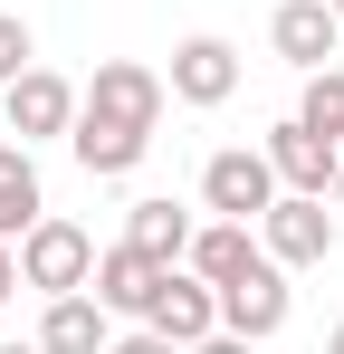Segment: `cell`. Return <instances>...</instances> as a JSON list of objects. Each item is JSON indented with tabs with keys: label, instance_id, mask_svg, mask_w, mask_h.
Masks as SVG:
<instances>
[{
	"label": "cell",
	"instance_id": "cell-1",
	"mask_svg": "<svg viewBox=\"0 0 344 354\" xmlns=\"http://www.w3.org/2000/svg\"><path fill=\"white\" fill-rule=\"evenodd\" d=\"M172 106V86H163V67H144V58H106L86 86H77V115H106V124H134V134H153Z\"/></svg>",
	"mask_w": 344,
	"mask_h": 354
},
{
	"label": "cell",
	"instance_id": "cell-2",
	"mask_svg": "<svg viewBox=\"0 0 344 354\" xmlns=\"http://www.w3.org/2000/svg\"><path fill=\"white\" fill-rule=\"evenodd\" d=\"M258 249H268L278 268H325V259H335V211H325V192H278V201L258 211Z\"/></svg>",
	"mask_w": 344,
	"mask_h": 354
},
{
	"label": "cell",
	"instance_id": "cell-3",
	"mask_svg": "<svg viewBox=\"0 0 344 354\" xmlns=\"http://www.w3.org/2000/svg\"><path fill=\"white\" fill-rule=\"evenodd\" d=\"M96 278V239L77 230V221H29L19 230V288H39V297H67V288H86Z\"/></svg>",
	"mask_w": 344,
	"mask_h": 354
},
{
	"label": "cell",
	"instance_id": "cell-4",
	"mask_svg": "<svg viewBox=\"0 0 344 354\" xmlns=\"http://www.w3.org/2000/svg\"><path fill=\"white\" fill-rule=\"evenodd\" d=\"M268 201H278V173H268L258 144H229V153L201 163V211H211V221H249V230H258Z\"/></svg>",
	"mask_w": 344,
	"mask_h": 354
},
{
	"label": "cell",
	"instance_id": "cell-5",
	"mask_svg": "<svg viewBox=\"0 0 344 354\" xmlns=\"http://www.w3.org/2000/svg\"><path fill=\"white\" fill-rule=\"evenodd\" d=\"M0 115H10V134L39 153V144H57V134L77 124V86H67L57 67H19V77L0 86Z\"/></svg>",
	"mask_w": 344,
	"mask_h": 354
},
{
	"label": "cell",
	"instance_id": "cell-6",
	"mask_svg": "<svg viewBox=\"0 0 344 354\" xmlns=\"http://www.w3.org/2000/svg\"><path fill=\"white\" fill-rule=\"evenodd\" d=\"M268 48H278L296 77H316V67H335L344 48V19H335V0H278V19H268Z\"/></svg>",
	"mask_w": 344,
	"mask_h": 354
},
{
	"label": "cell",
	"instance_id": "cell-7",
	"mask_svg": "<svg viewBox=\"0 0 344 354\" xmlns=\"http://www.w3.org/2000/svg\"><path fill=\"white\" fill-rule=\"evenodd\" d=\"M287 306H296L287 268H278V259H258L249 278H229V288H220V326H229V335H249V345H268V335L287 326Z\"/></svg>",
	"mask_w": 344,
	"mask_h": 354
},
{
	"label": "cell",
	"instance_id": "cell-8",
	"mask_svg": "<svg viewBox=\"0 0 344 354\" xmlns=\"http://www.w3.org/2000/svg\"><path fill=\"white\" fill-rule=\"evenodd\" d=\"M144 326L172 335V345H201V335H220V288L191 278V268H163V288H153V306H144Z\"/></svg>",
	"mask_w": 344,
	"mask_h": 354
},
{
	"label": "cell",
	"instance_id": "cell-9",
	"mask_svg": "<svg viewBox=\"0 0 344 354\" xmlns=\"http://www.w3.org/2000/svg\"><path fill=\"white\" fill-rule=\"evenodd\" d=\"M163 86L182 96V106H229V96H239V48L201 29V39H182V48H172Z\"/></svg>",
	"mask_w": 344,
	"mask_h": 354
},
{
	"label": "cell",
	"instance_id": "cell-10",
	"mask_svg": "<svg viewBox=\"0 0 344 354\" xmlns=\"http://www.w3.org/2000/svg\"><path fill=\"white\" fill-rule=\"evenodd\" d=\"M258 153H268V173H278V192H335V163H344V144H325V134H316V124H268V144H258Z\"/></svg>",
	"mask_w": 344,
	"mask_h": 354
},
{
	"label": "cell",
	"instance_id": "cell-11",
	"mask_svg": "<svg viewBox=\"0 0 344 354\" xmlns=\"http://www.w3.org/2000/svg\"><path fill=\"white\" fill-rule=\"evenodd\" d=\"M86 288H96L106 316H134V326H144V306H153V288H163V268H153L144 249L115 239V249H96V278H86Z\"/></svg>",
	"mask_w": 344,
	"mask_h": 354
},
{
	"label": "cell",
	"instance_id": "cell-12",
	"mask_svg": "<svg viewBox=\"0 0 344 354\" xmlns=\"http://www.w3.org/2000/svg\"><path fill=\"white\" fill-rule=\"evenodd\" d=\"M258 259H268V249H258V230H249V221H201V230H191V249H182V268H191V278H211V288L249 278Z\"/></svg>",
	"mask_w": 344,
	"mask_h": 354
},
{
	"label": "cell",
	"instance_id": "cell-13",
	"mask_svg": "<svg viewBox=\"0 0 344 354\" xmlns=\"http://www.w3.org/2000/svg\"><path fill=\"white\" fill-rule=\"evenodd\" d=\"M39 345L48 354H106L115 316L96 306V288H67V297H48V316H39Z\"/></svg>",
	"mask_w": 344,
	"mask_h": 354
},
{
	"label": "cell",
	"instance_id": "cell-14",
	"mask_svg": "<svg viewBox=\"0 0 344 354\" xmlns=\"http://www.w3.org/2000/svg\"><path fill=\"white\" fill-rule=\"evenodd\" d=\"M67 153H77L96 182H124L144 153H153V134H134V124H106V115H77V124H67Z\"/></svg>",
	"mask_w": 344,
	"mask_h": 354
},
{
	"label": "cell",
	"instance_id": "cell-15",
	"mask_svg": "<svg viewBox=\"0 0 344 354\" xmlns=\"http://www.w3.org/2000/svg\"><path fill=\"white\" fill-rule=\"evenodd\" d=\"M191 230H201V221H191L182 201H163V192H144V201L124 211V249H144L153 268H182V249H191Z\"/></svg>",
	"mask_w": 344,
	"mask_h": 354
},
{
	"label": "cell",
	"instance_id": "cell-16",
	"mask_svg": "<svg viewBox=\"0 0 344 354\" xmlns=\"http://www.w3.org/2000/svg\"><path fill=\"white\" fill-rule=\"evenodd\" d=\"M29 221H48V192H39V163H29V144H0V239H19Z\"/></svg>",
	"mask_w": 344,
	"mask_h": 354
},
{
	"label": "cell",
	"instance_id": "cell-17",
	"mask_svg": "<svg viewBox=\"0 0 344 354\" xmlns=\"http://www.w3.org/2000/svg\"><path fill=\"white\" fill-rule=\"evenodd\" d=\"M296 124H316L325 144H344V67H316V77H306V106H296Z\"/></svg>",
	"mask_w": 344,
	"mask_h": 354
},
{
	"label": "cell",
	"instance_id": "cell-18",
	"mask_svg": "<svg viewBox=\"0 0 344 354\" xmlns=\"http://www.w3.org/2000/svg\"><path fill=\"white\" fill-rule=\"evenodd\" d=\"M19 67H39V39H29V19H19V10H0V86H10Z\"/></svg>",
	"mask_w": 344,
	"mask_h": 354
},
{
	"label": "cell",
	"instance_id": "cell-19",
	"mask_svg": "<svg viewBox=\"0 0 344 354\" xmlns=\"http://www.w3.org/2000/svg\"><path fill=\"white\" fill-rule=\"evenodd\" d=\"M106 354H182V345H172V335H153V326H134V335H115Z\"/></svg>",
	"mask_w": 344,
	"mask_h": 354
},
{
	"label": "cell",
	"instance_id": "cell-20",
	"mask_svg": "<svg viewBox=\"0 0 344 354\" xmlns=\"http://www.w3.org/2000/svg\"><path fill=\"white\" fill-rule=\"evenodd\" d=\"M182 354H258V345H249V335H229V326H220V335H201V345H182Z\"/></svg>",
	"mask_w": 344,
	"mask_h": 354
},
{
	"label": "cell",
	"instance_id": "cell-21",
	"mask_svg": "<svg viewBox=\"0 0 344 354\" xmlns=\"http://www.w3.org/2000/svg\"><path fill=\"white\" fill-rule=\"evenodd\" d=\"M19 297V239H0V306Z\"/></svg>",
	"mask_w": 344,
	"mask_h": 354
},
{
	"label": "cell",
	"instance_id": "cell-22",
	"mask_svg": "<svg viewBox=\"0 0 344 354\" xmlns=\"http://www.w3.org/2000/svg\"><path fill=\"white\" fill-rule=\"evenodd\" d=\"M0 354H48V345H39V335H29V345H0Z\"/></svg>",
	"mask_w": 344,
	"mask_h": 354
},
{
	"label": "cell",
	"instance_id": "cell-23",
	"mask_svg": "<svg viewBox=\"0 0 344 354\" xmlns=\"http://www.w3.org/2000/svg\"><path fill=\"white\" fill-rule=\"evenodd\" d=\"M325 201H335V211H344V163H335V192H325Z\"/></svg>",
	"mask_w": 344,
	"mask_h": 354
},
{
	"label": "cell",
	"instance_id": "cell-24",
	"mask_svg": "<svg viewBox=\"0 0 344 354\" xmlns=\"http://www.w3.org/2000/svg\"><path fill=\"white\" fill-rule=\"evenodd\" d=\"M325 354H344V326H335V335H325Z\"/></svg>",
	"mask_w": 344,
	"mask_h": 354
},
{
	"label": "cell",
	"instance_id": "cell-25",
	"mask_svg": "<svg viewBox=\"0 0 344 354\" xmlns=\"http://www.w3.org/2000/svg\"><path fill=\"white\" fill-rule=\"evenodd\" d=\"M335 19H344V0H335Z\"/></svg>",
	"mask_w": 344,
	"mask_h": 354
}]
</instances>
